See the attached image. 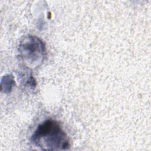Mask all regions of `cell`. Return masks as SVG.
<instances>
[{"label":"cell","instance_id":"obj_1","mask_svg":"<svg viewBox=\"0 0 151 151\" xmlns=\"http://www.w3.org/2000/svg\"><path fill=\"white\" fill-rule=\"evenodd\" d=\"M32 143L44 150H66L70 140L59 123L48 119L40 124L31 136Z\"/></svg>","mask_w":151,"mask_h":151},{"label":"cell","instance_id":"obj_2","mask_svg":"<svg viewBox=\"0 0 151 151\" xmlns=\"http://www.w3.org/2000/svg\"><path fill=\"white\" fill-rule=\"evenodd\" d=\"M20 50L24 59L35 63L43 56L44 46L38 38L30 37L25 38L21 43Z\"/></svg>","mask_w":151,"mask_h":151}]
</instances>
